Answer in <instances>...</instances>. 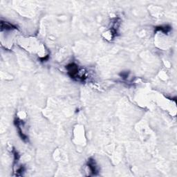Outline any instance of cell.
<instances>
[{
    "instance_id": "6da1fadb",
    "label": "cell",
    "mask_w": 177,
    "mask_h": 177,
    "mask_svg": "<svg viewBox=\"0 0 177 177\" xmlns=\"http://www.w3.org/2000/svg\"><path fill=\"white\" fill-rule=\"evenodd\" d=\"M66 69L67 70L68 75L71 77L72 79L77 81H83L86 80V76L84 75V73L82 72V69L79 68L78 65H77L75 63H71L66 66Z\"/></svg>"
},
{
    "instance_id": "7a4b0ae2",
    "label": "cell",
    "mask_w": 177,
    "mask_h": 177,
    "mask_svg": "<svg viewBox=\"0 0 177 177\" xmlns=\"http://www.w3.org/2000/svg\"><path fill=\"white\" fill-rule=\"evenodd\" d=\"M22 120H20L18 118H17L15 121H14V123H15V125L17 127V129H18V134H19V136H20L21 139L22 140H23L24 141H27L28 140V136L26 135V134H24L23 133V132L22 131V129H21V124H22Z\"/></svg>"
},
{
    "instance_id": "3957f363",
    "label": "cell",
    "mask_w": 177,
    "mask_h": 177,
    "mask_svg": "<svg viewBox=\"0 0 177 177\" xmlns=\"http://www.w3.org/2000/svg\"><path fill=\"white\" fill-rule=\"evenodd\" d=\"M87 166L90 169V172L92 173V175H97L98 174V168L95 164V161L92 158H90L87 161Z\"/></svg>"
},
{
    "instance_id": "277c9868",
    "label": "cell",
    "mask_w": 177,
    "mask_h": 177,
    "mask_svg": "<svg viewBox=\"0 0 177 177\" xmlns=\"http://www.w3.org/2000/svg\"><path fill=\"white\" fill-rule=\"evenodd\" d=\"M172 29V27L169 25H163V26H158L156 27V31H161L164 33H168L169 32H170Z\"/></svg>"
},
{
    "instance_id": "5b68a950",
    "label": "cell",
    "mask_w": 177,
    "mask_h": 177,
    "mask_svg": "<svg viewBox=\"0 0 177 177\" xmlns=\"http://www.w3.org/2000/svg\"><path fill=\"white\" fill-rule=\"evenodd\" d=\"M5 29L6 30H11V29H17V27L13 26V24L9 22H2V30Z\"/></svg>"
}]
</instances>
